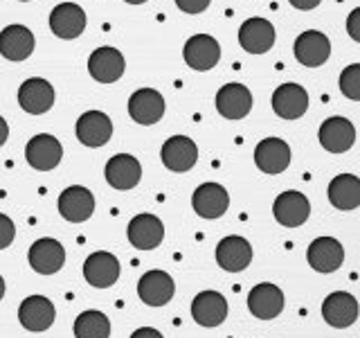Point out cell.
I'll return each instance as SVG.
<instances>
[{"mask_svg": "<svg viewBox=\"0 0 360 338\" xmlns=\"http://www.w3.org/2000/svg\"><path fill=\"white\" fill-rule=\"evenodd\" d=\"M273 217L284 228H300L311 217V201L297 189H286L273 201Z\"/></svg>", "mask_w": 360, "mask_h": 338, "instance_id": "cell-1", "label": "cell"}, {"mask_svg": "<svg viewBox=\"0 0 360 338\" xmlns=\"http://www.w3.org/2000/svg\"><path fill=\"white\" fill-rule=\"evenodd\" d=\"M360 304L354 293L349 291H333L322 302V318L329 327L335 330H347L358 320Z\"/></svg>", "mask_w": 360, "mask_h": 338, "instance_id": "cell-2", "label": "cell"}, {"mask_svg": "<svg viewBox=\"0 0 360 338\" xmlns=\"http://www.w3.org/2000/svg\"><path fill=\"white\" fill-rule=\"evenodd\" d=\"M56 208L68 223H84L95 212V194L84 185H70L59 194Z\"/></svg>", "mask_w": 360, "mask_h": 338, "instance_id": "cell-3", "label": "cell"}, {"mask_svg": "<svg viewBox=\"0 0 360 338\" xmlns=\"http://www.w3.org/2000/svg\"><path fill=\"white\" fill-rule=\"evenodd\" d=\"M30 266L41 275H54L59 273L65 264V248L54 237H41L32 244L27 253Z\"/></svg>", "mask_w": 360, "mask_h": 338, "instance_id": "cell-4", "label": "cell"}, {"mask_svg": "<svg viewBox=\"0 0 360 338\" xmlns=\"http://www.w3.org/2000/svg\"><path fill=\"white\" fill-rule=\"evenodd\" d=\"M307 262L318 273H335L345 264V248L335 237H318L307 248Z\"/></svg>", "mask_w": 360, "mask_h": 338, "instance_id": "cell-5", "label": "cell"}, {"mask_svg": "<svg viewBox=\"0 0 360 338\" xmlns=\"http://www.w3.org/2000/svg\"><path fill=\"white\" fill-rule=\"evenodd\" d=\"M61 158H63V146L50 133L34 135L25 146V161L37 172H52L54 167H59Z\"/></svg>", "mask_w": 360, "mask_h": 338, "instance_id": "cell-6", "label": "cell"}, {"mask_svg": "<svg viewBox=\"0 0 360 338\" xmlns=\"http://www.w3.org/2000/svg\"><path fill=\"white\" fill-rule=\"evenodd\" d=\"M127 237L138 251H153L165 239V223L149 212L135 214L127 225Z\"/></svg>", "mask_w": 360, "mask_h": 338, "instance_id": "cell-7", "label": "cell"}, {"mask_svg": "<svg viewBox=\"0 0 360 338\" xmlns=\"http://www.w3.org/2000/svg\"><path fill=\"white\" fill-rule=\"evenodd\" d=\"M318 140H320L324 151H329V154H347L354 146V142H356L354 122H349L342 115L326 118L320 124Z\"/></svg>", "mask_w": 360, "mask_h": 338, "instance_id": "cell-8", "label": "cell"}, {"mask_svg": "<svg viewBox=\"0 0 360 338\" xmlns=\"http://www.w3.org/2000/svg\"><path fill=\"white\" fill-rule=\"evenodd\" d=\"M248 311L259 320H275L284 311V291L273 282H262L248 293Z\"/></svg>", "mask_w": 360, "mask_h": 338, "instance_id": "cell-9", "label": "cell"}, {"mask_svg": "<svg viewBox=\"0 0 360 338\" xmlns=\"http://www.w3.org/2000/svg\"><path fill=\"white\" fill-rule=\"evenodd\" d=\"M183 59L191 70H212L221 61V45L210 34H196V37L187 39L183 48Z\"/></svg>", "mask_w": 360, "mask_h": 338, "instance_id": "cell-10", "label": "cell"}, {"mask_svg": "<svg viewBox=\"0 0 360 338\" xmlns=\"http://www.w3.org/2000/svg\"><path fill=\"white\" fill-rule=\"evenodd\" d=\"M191 208L202 219H221L230 208V194L221 183H202L191 194Z\"/></svg>", "mask_w": 360, "mask_h": 338, "instance_id": "cell-11", "label": "cell"}, {"mask_svg": "<svg viewBox=\"0 0 360 338\" xmlns=\"http://www.w3.org/2000/svg\"><path fill=\"white\" fill-rule=\"evenodd\" d=\"M252 262V246L241 234H228L217 244V264L228 273H241Z\"/></svg>", "mask_w": 360, "mask_h": 338, "instance_id": "cell-12", "label": "cell"}, {"mask_svg": "<svg viewBox=\"0 0 360 338\" xmlns=\"http://www.w3.org/2000/svg\"><path fill=\"white\" fill-rule=\"evenodd\" d=\"M120 270H122V266L115 255L106 253V251H97L86 257L84 280L95 289H108L120 280Z\"/></svg>", "mask_w": 360, "mask_h": 338, "instance_id": "cell-13", "label": "cell"}, {"mask_svg": "<svg viewBox=\"0 0 360 338\" xmlns=\"http://www.w3.org/2000/svg\"><path fill=\"white\" fill-rule=\"evenodd\" d=\"M124 70H127L124 54L117 48H110V45L97 48L88 56V73L99 84H115Z\"/></svg>", "mask_w": 360, "mask_h": 338, "instance_id": "cell-14", "label": "cell"}, {"mask_svg": "<svg viewBox=\"0 0 360 338\" xmlns=\"http://www.w3.org/2000/svg\"><path fill=\"white\" fill-rule=\"evenodd\" d=\"M176 293V282L167 270H146L138 282V296L149 307H165Z\"/></svg>", "mask_w": 360, "mask_h": 338, "instance_id": "cell-15", "label": "cell"}, {"mask_svg": "<svg viewBox=\"0 0 360 338\" xmlns=\"http://www.w3.org/2000/svg\"><path fill=\"white\" fill-rule=\"evenodd\" d=\"M77 140L84 146H104L112 138V122L104 111H86L75 124Z\"/></svg>", "mask_w": 360, "mask_h": 338, "instance_id": "cell-16", "label": "cell"}, {"mask_svg": "<svg viewBox=\"0 0 360 338\" xmlns=\"http://www.w3.org/2000/svg\"><path fill=\"white\" fill-rule=\"evenodd\" d=\"M255 165L259 172L275 176L286 172L290 165V146L281 138H264L255 146Z\"/></svg>", "mask_w": 360, "mask_h": 338, "instance_id": "cell-17", "label": "cell"}, {"mask_svg": "<svg viewBox=\"0 0 360 338\" xmlns=\"http://www.w3.org/2000/svg\"><path fill=\"white\" fill-rule=\"evenodd\" d=\"M295 59L307 68H320L331 56V41L324 32L307 30L295 39Z\"/></svg>", "mask_w": 360, "mask_h": 338, "instance_id": "cell-18", "label": "cell"}, {"mask_svg": "<svg viewBox=\"0 0 360 338\" xmlns=\"http://www.w3.org/2000/svg\"><path fill=\"white\" fill-rule=\"evenodd\" d=\"M160 158L162 165L169 169V172L183 174L189 172L191 167L198 161V146L196 142L187 138V135H172L160 149Z\"/></svg>", "mask_w": 360, "mask_h": 338, "instance_id": "cell-19", "label": "cell"}, {"mask_svg": "<svg viewBox=\"0 0 360 338\" xmlns=\"http://www.w3.org/2000/svg\"><path fill=\"white\" fill-rule=\"evenodd\" d=\"M270 104H273V111H275L277 118L300 120L309 108V93L304 86L288 82V84H281L275 88Z\"/></svg>", "mask_w": 360, "mask_h": 338, "instance_id": "cell-20", "label": "cell"}, {"mask_svg": "<svg viewBox=\"0 0 360 338\" xmlns=\"http://www.w3.org/2000/svg\"><path fill=\"white\" fill-rule=\"evenodd\" d=\"M104 176H106V183L112 189L127 192V189H133L142 180V165L138 158L131 154H117L108 158V163L104 167Z\"/></svg>", "mask_w": 360, "mask_h": 338, "instance_id": "cell-21", "label": "cell"}, {"mask_svg": "<svg viewBox=\"0 0 360 338\" xmlns=\"http://www.w3.org/2000/svg\"><path fill=\"white\" fill-rule=\"evenodd\" d=\"M18 104L30 115H43L54 106V88L48 79L32 77L18 88Z\"/></svg>", "mask_w": 360, "mask_h": 338, "instance_id": "cell-22", "label": "cell"}, {"mask_svg": "<svg viewBox=\"0 0 360 338\" xmlns=\"http://www.w3.org/2000/svg\"><path fill=\"white\" fill-rule=\"evenodd\" d=\"M228 300L219 291H200L198 296L191 300V318L200 327H219L228 318Z\"/></svg>", "mask_w": 360, "mask_h": 338, "instance_id": "cell-23", "label": "cell"}, {"mask_svg": "<svg viewBox=\"0 0 360 338\" xmlns=\"http://www.w3.org/2000/svg\"><path fill=\"white\" fill-rule=\"evenodd\" d=\"M129 115L142 127L160 122L165 115V97L155 88H140L129 97Z\"/></svg>", "mask_w": 360, "mask_h": 338, "instance_id": "cell-24", "label": "cell"}, {"mask_svg": "<svg viewBox=\"0 0 360 338\" xmlns=\"http://www.w3.org/2000/svg\"><path fill=\"white\" fill-rule=\"evenodd\" d=\"M275 39V25L268 18H248L239 27V43L250 54H266L268 50H273Z\"/></svg>", "mask_w": 360, "mask_h": 338, "instance_id": "cell-25", "label": "cell"}, {"mask_svg": "<svg viewBox=\"0 0 360 338\" xmlns=\"http://www.w3.org/2000/svg\"><path fill=\"white\" fill-rule=\"evenodd\" d=\"M56 309L45 296H27L18 307V323L27 332H48L54 325Z\"/></svg>", "mask_w": 360, "mask_h": 338, "instance_id": "cell-26", "label": "cell"}, {"mask_svg": "<svg viewBox=\"0 0 360 338\" xmlns=\"http://www.w3.org/2000/svg\"><path fill=\"white\" fill-rule=\"evenodd\" d=\"M217 111L225 120H243L252 111V93L243 84H225L217 93Z\"/></svg>", "mask_w": 360, "mask_h": 338, "instance_id": "cell-27", "label": "cell"}, {"mask_svg": "<svg viewBox=\"0 0 360 338\" xmlns=\"http://www.w3.org/2000/svg\"><path fill=\"white\" fill-rule=\"evenodd\" d=\"M50 30L65 41L82 37V32L86 30V11L77 3L56 5L50 14Z\"/></svg>", "mask_w": 360, "mask_h": 338, "instance_id": "cell-28", "label": "cell"}, {"mask_svg": "<svg viewBox=\"0 0 360 338\" xmlns=\"http://www.w3.org/2000/svg\"><path fill=\"white\" fill-rule=\"evenodd\" d=\"M34 34L25 25H7L0 32V54L7 61H25L34 52Z\"/></svg>", "mask_w": 360, "mask_h": 338, "instance_id": "cell-29", "label": "cell"}, {"mask_svg": "<svg viewBox=\"0 0 360 338\" xmlns=\"http://www.w3.org/2000/svg\"><path fill=\"white\" fill-rule=\"evenodd\" d=\"M326 194H329V203L335 210L352 212V210L360 208V178L354 174L335 176L329 183Z\"/></svg>", "mask_w": 360, "mask_h": 338, "instance_id": "cell-30", "label": "cell"}, {"mask_svg": "<svg viewBox=\"0 0 360 338\" xmlns=\"http://www.w3.org/2000/svg\"><path fill=\"white\" fill-rule=\"evenodd\" d=\"M75 338H110V320L97 309H86L75 320Z\"/></svg>", "mask_w": 360, "mask_h": 338, "instance_id": "cell-31", "label": "cell"}, {"mask_svg": "<svg viewBox=\"0 0 360 338\" xmlns=\"http://www.w3.org/2000/svg\"><path fill=\"white\" fill-rule=\"evenodd\" d=\"M338 86H340V93L352 99V101H360V63H352L347 65L340 73V79H338Z\"/></svg>", "mask_w": 360, "mask_h": 338, "instance_id": "cell-32", "label": "cell"}, {"mask_svg": "<svg viewBox=\"0 0 360 338\" xmlns=\"http://www.w3.org/2000/svg\"><path fill=\"white\" fill-rule=\"evenodd\" d=\"M16 239V225L7 214L0 212V251H5Z\"/></svg>", "mask_w": 360, "mask_h": 338, "instance_id": "cell-33", "label": "cell"}, {"mask_svg": "<svg viewBox=\"0 0 360 338\" xmlns=\"http://www.w3.org/2000/svg\"><path fill=\"white\" fill-rule=\"evenodd\" d=\"M212 0H176V7L185 14H202Z\"/></svg>", "mask_w": 360, "mask_h": 338, "instance_id": "cell-34", "label": "cell"}, {"mask_svg": "<svg viewBox=\"0 0 360 338\" xmlns=\"http://www.w3.org/2000/svg\"><path fill=\"white\" fill-rule=\"evenodd\" d=\"M347 34L356 43H360V7H356L352 14L347 16Z\"/></svg>", "mask_w": 360, "mask_h": 338, "instance_id": "cell-35", "label": "cell"}, {"mask_svg": "<svg viewBox=\"0 0 360 338\" xmlns=\"http://www.w3.org/2000/svg\"><path fill=\"white\" fill-rule=\"evenodd\" d=\"M131 338H165V336L158 332L155 327H138V330L131 334Z\"/></svg>", "mask_w": 360, "mask_h": 338, "instance_id": "cell-36", "label": "cell"}, {"mask_svg": "<svg viewBox=\"0 0 360 338\" xmlns=\"http://www.w3.org/2000/svg\"><path fill=\"white\" fill-rule=\"evenodd\" d=\"M288 3L300 11H311V9L318 7L322 0H288Z\"/></svg>", "mask_w": 360, "mask_h": 338, "instance_id": "cell-37", "label": "cell"}, {"mask_svg": "<svg viewBox=\"0 0 360 338\" xmlns=\"http://www.w3.org/2000/svg\"><path fill=\"white\" fill-rule=\"evenodd\" d=\"M9 138V124L5 122V118L0 115V146H3Z\"/></svg>", "mask_w": 360, "mask_h": 338, "instance_id": "cell-38", "label": "cell"}, {"mask_svg": "<svg viewBox=\"0 0 360 338\" xmlns=\"http://www.w3.org/2000/svg\"><path fill=\"white\" fill-rule=\"evenodd\" d=\"M5 291H7V284H5V277L0 275V300L5 298Z\"/></svg>", "mask_w": 360, "mask_h": 338, "instance_id": "cell-39", "label": "cell"}, {"mask_svg": "<svg viewBox=\"0 0 360 338\" xmlns=\"http://www.w3.org/2000/svg\"><path fill=\"white\" fill-rule=\"evenodd\" d=\"M124 3H129V5H142V3H146V0H124Z\"/></svg>", "mask_w": 360, "mask_h": 338, "instance_id": "cell-40", "label": "cell"}, {"mask_svg": "<svg viewBox=\"0 0 360 338\" xmlns=\"http://www.w3.org/2000/svg\"><path fill=\"white\" fill-rule=\"evenodd\" d=\"M22 3H27V0H22Z\"/></svg>", "mask_w": 360, "mask_h": 338, "instance_id": "cell-41", "label": "cell"}]
</instances>
